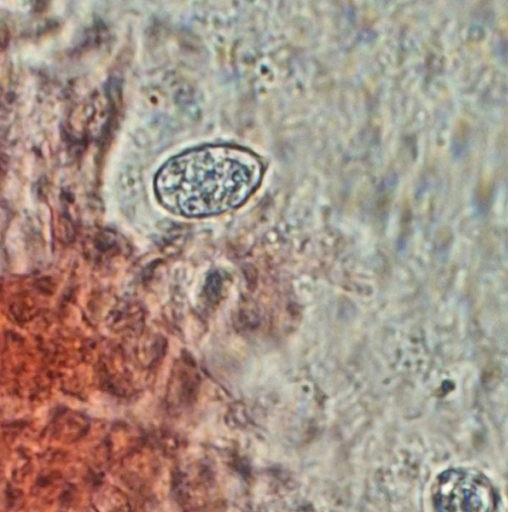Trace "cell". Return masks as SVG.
<instances>
[{
  "label": "cell",
  "instance_id": "obj_1",
  "mask_svg": "<svg viewBox=\"0 0 508 512\" xmlns=\"http://www.w3.org/2000/svg\"><path fill=\"white\" fill-rule=\"evenodd\" d=\"M263 164L235 145H206L170 159L155 177V191L170 211L187 217L219 214L243 204L257 189Z\"/></svg>",
  "mask_w": 508,
  "mask_h": 512
},
{
  "label": "cell",
  "instance_id": "obj_2",
  "mask_svg": "<svg viewBox=\"0 0 508 512\" xmlns=\"http://www.w3.org/2000/svg\"><path fill=\"white\" fill-rule=\"evenodd\" d=\"M433 497L437 512H493L495 506L491 483L481 473L468 469L443 472Z\"/></svg>",
  "mask_w": 508,
  "mask_h": 512
}]
</instances>
